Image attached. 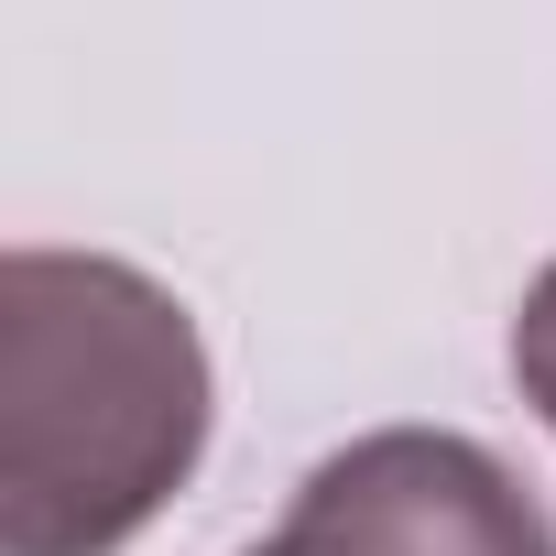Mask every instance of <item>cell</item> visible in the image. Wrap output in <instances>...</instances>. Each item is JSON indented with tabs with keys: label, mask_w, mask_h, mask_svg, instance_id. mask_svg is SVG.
Listing matches in <instances>:
<instances>
[{
	"label": "cell",
	"mask_w": 556,
	"mask_h": 556,
	"mask_svg": "<svg viewBox=\"0 0 556 556\" xmlns=\"http://www.w3.org/2000/svg\"><path fill=\"white\" fill-rule=\"evenodd\" d=\"M207 426L218 371L175 285L110 251L0 262V556H121Z\"/></svg>",
	"instance_id": "cell-1"
},
{
	"label": "cell",
	"mask_w": 556,
	"mask_h": 556,
	"mask_svg": "<svg viewBox=\"0 0 556 556\" xmlns=\"http://www.w3.org/2000/svg\"><path fill=\"white\" fill-rule=\"evenodd\" d=\"M262 556H556V523L480 437L371 426L306 469Z\"/></svg>",
	"instance_id": "cell-2"
},
{
	"label": "cell",
	"mask_w": 556,
	"mask_h": 556,
	"mask_svg": "<svg viewBox=\"0 0 556 556\" xmlns=\"http://www.w3.org/2000/svg\"><path fill=\"white\" fill-rule=\"evenodd\" d=\"M513 382H523V404L556 426V262L523 285V306H513Z\"/></svg>",
	"instance_id": "cell-3"
},
{
	"label": "cell",
	"mask_w": 556,
	"mask_h": 556,
	"mask_svg": "<svg viewBox=\"0 0 556 556\" xmlns=\"http://www.w3.org/2000/svg\"><path fill=\"white\" fill-rule=\"evenodd\" d=\"M251 556H262V545H251Z\"/></svg>",
	"instance_id": "cell-4"
}]
</instances>
